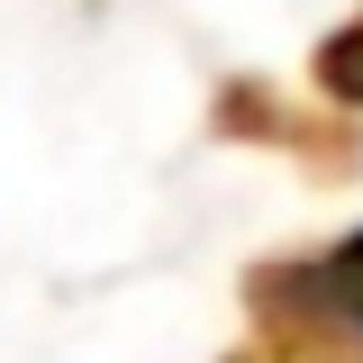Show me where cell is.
Returning a JSON list of instances; mask_svg holds the SVG:
<instances>
[{"label": "cell", "mask_w": 363, "mask_h": 363, "mask_svg": "<svg viewBox=\"0 0 363 363\" xmlns=\"http://www.w3.org/2000/svg\"><path fill=\"white\" fill-rule=\"evenodd\" d=\"M291 309L309 327H336L345 345H363V236H345L336 255H318V264L291 272Z\"/></svg>", "instance_id": "obj_1"}, {"label": "cell", "mask_w": 363, "mask_h": 363, "mask_svg": "<svg viewBox=\"0 0 363 363\" xmlns=\"http://www.w3.org/2000/svg\"><path fill=\"white\" fill-rule=\"evenodd\" d=\"M327 82H336V91H363V28L327 45Z\"/></svg>", "instance_id": "obj_2"}]
</instances>
